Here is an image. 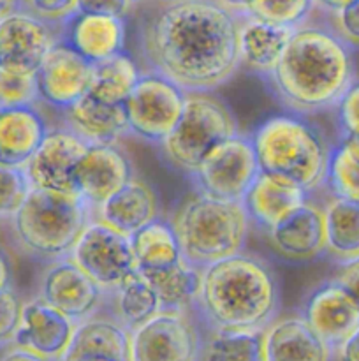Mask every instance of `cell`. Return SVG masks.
Segmentation results:
<instances>
[{
	"label": "cell",
	"mask_w": 359,
	"mask_h": 361,
	"mask_svg": "<svg viewBox=\"0 0 359 361\" xmlns=\"http://www.w3.org/2000/svg\"><path fill=\"white\" fill-rule=\"evenodd\" d=\"M260 235L271 254L285 263L301 264L319 259L326 256L324 207L308 196L284 221Z\"/></svg>",
	"instance_id": "13"
},
{
	"label": "cell",
	"mask_w": 359,
	"mask_h": 361,
	"mask_svg": "<svg viewBox=\"0 0 359 361\" xmlns=\"http://www.w3.org/2000/svg\"><path fill=\"white\" fill-rule=\"evenodd\" d=\"M21 9V0H0V18Z\"/></svg>",
	"instance_id": "49"
},
{
	"label": "cell",
	"mask_w": 359,
	"mask_h": 361,
	"mask_svg": "<svg viewBox=\"0 0 359 361\" xmlns=\"http://www.w3.org/2000/svg\"><path fill=\"white\" fill-rule=\"evenodd\" d=\"M203 341L192 309L160 310L130 331V361H199Z\"/></svg>",
	"instance_id": "9"
},
{
	"label": "cell",
	"mask_w": 359,
	"mask_h": 361,
	"mask_svg": "<svg viewBox=\"0 0 359 361\" xmlns=\"http://www.w3.org/2000/svg\"><path fill=\"white\" fill-rule=\"evenodd\" d=\"M333 361H359V326L333 348Z\"/></svg>",
	"instance_id": "44"
},
{
	"label": "cell",
	"mask_w": 359,
	"mask_h": 361,
	"mask_svg": "<svg viewBox=\"0 0 359 361\" xmlns=\"http://www.w3.org/2000/svg\"><path fill=\"white\" fill-rule=\"evenodd\" d=\"M37 296L76 324L101 312L108 302V293L70 256L49 261L39 279Z\"/></svg>",
	"instance_id": "12"
},
{
	"label": "cell",
	"mask_w": 359,
	"mask_h": 361,
	"mask_svg": "<svg viewBox=\"0 0 359 361\" xmlns=\"http://www.w3.org/2000/svg\"><path fill=\"white\" fill-rule=\"evenodd\" d=\"M260 169L250 134H234L218 145L189 175L197 194L224 201H241Z\"/></svg>",
	"instance_id": "10"
},
{
	"label": "cell",
	"mask_w": 359,
	"mask_h": 361,
	"mask_svg": "<svg viewBox=\"0 0 359 361\" xmlns=\"http://www.w3.org/2000/svg\"><path fill=\"white\" fill-rule=\"evenodd\" d=\"M264 356L266 361H333V348L298 314L267 324Z\"/></svg>",
	"instance_id": "22"
},
{
	"label": "cell",
	"mask_w": 359,
	"mask_h": 361,
	"mask_svg": "<svg viewBox=\"0 0 359 361\" xmlns=\"http://www.w3.org/2000/svg\"><path fill=\"white\" fill-rule=\"evenodd\" d=\"M108 300L111 303V316L129 331L136 330L160 312L157 293L139 271L109 293Z\"/></svg>",
	"instance_id": "32"
},
{
	"label": "cell",
	"mask_w": 359,
	"mask_h": 361,
	"mask_svg": "<svg viewBox=\"0 0 359 361\" xmlns=\"http://www.w3.org/2000/svg\"><path fill=\"white\" fill-rule=\"evenodd\" d=\"M232 109L213 92L187 94L182 116L158 145L160 157L175 171L189 176L225 140L238 134Z\"/></svg>",
	"instance_id": "7"
},
{
	"label": "cell",
	"mask_w": 359,
	"mask_h": 361,
	"mask_svg": "<svg viewBox=\"0 0 359 361\" xmlns=\"http://www.w3.org/2000/svg\"><path fill=\"white\" fill-rule=\"evenodd\" d=\"M56 41V27L27 11L0 18V71L35 74Z\"/></svg>",
	"instance_id": "14"
},
{
	"label": "cell",
	"mask_w": 359,
	"mask_h": 361,
	"mask_svg": "<svg viewBox=\"0 0 359 361\" xmlns=\"http://www.w3.org/2000/svg\"><path fill=\"white\" fill-rule=\"evenodd\" d=\"M334 14L333 32L354 51L359 49V0H351Z\"/></svg>",
	"instance_id": "41"
},
{
	"label": "cell",
	"mask_w": 359,
	"mask_h": 361,
	"mask_svg": "<svg viewBox=\"0 0 359 361\" xmlns=\"http://www.w3.org/2000/svg\"><path fill=\"white\" fill-rule=\"evenodd\" d=\"M132 6V0H76L77 13L104 14V16L116 18H125Z\"/></svg>",
	"instance_id": "42"
},
{
	"label": "cell",
	"mask_w": 359,
	"mask_h": 361,
	"mask_svg": "<svg viewBox=\"0 0 359 361\" xmlns=\"http://www.w3.org/2000/svg\"><path fill=\"white\" fill-rule=\"evenodd\" d=\"M37 102L39 90L35 74L0 71V106H27Z\"/></svg>",
	"instance_id": "38"
},
{
	"label": "cell",
	"mask_w": 359,
	"mask_h": 361,
	"mask_svg": "<svg viewBox=\"0 0 359 361\" xmlns=\"http://www.w3.org/2000/svg\"><path fill=\"white\" fill-rule=\"evenodd\" d=\"M222 7H225L227 11L234 14H245L248 9L250 0H217Z\"/></svg>",
	"instance_id": "47"
},
{
	"label": "cell",
	"mask_w": 359,
	"mask_h": 361,
	"mask_svg": "<svg viewBox=\"0 0 359 361\" xmlns=\"http://www.w3.org/2000/svg\"><path fill=\"white\" fill-rule=\"evenodd\" d=\"M313 2H315L317 6L322 7L324 11H329V13H336V11H340L341 7L347 6L351 0H313Z\"/></svg>",
	"instance_id": "48"
},
{
	"label": "cell",
	"mask_w": 359,
	"mask_h": 361,
	"mask_svg": "<svg viewBox=\"0 0 359 361\" xmlns=\"http://www.w3.org/2000/svg\"><path fill=\"white\" fill-rule=\"evenodd\" d=\"M94 208L76 192L32 187L11 217L14 238L28 256L42 261L70 256Z\"/></svg>",
	"instance_id": "5"
},
{
	"label": "cell",
	"mask_w": 359,
	"mask_h": 361,
	"mask_svg": "<svg viewBox=\"0 0 359 361\" xmlns=\"http://www.w3.org/2000/svg\"><path fill=\"white\" fill-rule=\"evenodd\" d=\"M187 92L153 71H141L123 101L129 136L158 147L182 116Z\"/></svg>",
	"instance_id": "8"
},
{
	"label": "cell",
	"mask_w": 359,
	"mask_h": 361,
	"mask_svg": "<svg viewBox=\"0 0 359 361\" xmlns=\"http://www.w3.org/2000/svg\"><path fill=\"white\" fill-rule=\"evenodd\" d=\"M308 196L306 190L287 180L259 173L243 196L241 203L248 215L250 226L264 233L284 221L303 201L308 200Z\"/></svg>",
	"instance_id": "23"
},
{
	"label": "cell",
	"mask_w": 359,
	"mask_h": 361,
	"mask_svg": "<svg viewBox=\"0 0 359 361\" xmlns=\"http://www.w3.org/2000/svg\"><path fill=\"white\" fill-rule=\"evenodd\" d=\"M137 270H158L183 259L171 221L157 217L129 236Z\"/></svg>",
	"instance_id": "28"
},
{
	"label": "cell",
	"mask_w": 359,
	"mask_h": 361,
	"mask_svg": "<svg viewBox=\"0 0 359 361\" xmlns=\"http://www.w3.org/2000/svg\"><path fill=\"white\" fill-rule=\"evenodd\" d=\"M338 141H347L359 148V80H354L334 104Z\"/></svg>",
	"instance_id": "37"
},
{
	"label": "cell",
	"mask_w": 359,
	"mask_h": 361,
	"mask_svg": "<svg viewBox=\"0 0 359 361\" xmlns=\"http://www.w3.org/2000/svg\"><path fill=\"white\" fill-rule=\"evenodd\" d=\"M294 28L238 14L239 69L266 78L280 60Z\"/></svg>",
	"instance_id": "21"
},
{
	"label": "cell",
	"mask_w": 359,
	"mask_h": 361,
	"mask_svg": "<svg viewBox=\"0 0 359 361\" xmlns=\"http://www.w3.org/2000/svg\"><path fill=\"white\" fill-rule=\"evenodd\" d=\"M183 261L204 268L245 250L250 236L248 215L241 201H224L194 194L171 219Z\"/></svg>",
	"instance_id": "6"
},
{
	"label": "cell",
	"mask_w": 359,
	"mask_h": 361,
	"mask_svg": "<svg viewBox=\"0 0 359 361\" xmlns=\"http://www.w3.org/2000/svg\"><path fill=\"white\" fill-rule=\"evenodd\" d=\"M62 126L87 145H113L129 136L123 104H108L84 94L62 111Z\"/></svg>",
	"instance_id": "26"
},
{
	"label": "cell",
	"mask_w": 359,
	"mask_h": 361,
	"mask_svg": "<svg viewBox=\"0 0 359 361\" xmlns=\"http://www.w3.org/2000/svg\"><path fill=\"white\" fill-rule=\"evenodd\" d=\"M354 80L352 49L333 28L303 23L264 83L285 111L312 116L334 108Z\"/></svg>",
	"instance_id": "2"
},
{
	"label": "cell",
	"mask_w": 359,
	"mask_h": 361,
	"mask_svg": "<svg viewBox=\"0 0 359 361\" xmlns=\"http://www.w3.org/2000/svg\"><path fill=\"white\" fill-rule=\"evenodd\" d=\"M125 35V20L104 14H83L76 11L56 25V39L69 44L92 63L123 51Z\"/></svg>",
	"instance_id": "19"
},
{
	"label": "cell",
	"mask_w": 359,
	"mask_h": 361,
	"mask_svg": "<svg viewBox=\"0 0 359 361\" xmlns=\"http://www.w3.org/2000/svg\"><path fill=\"white\" fill-rule=\"evenodd\" d=\"M21 11L34 14L49 25H60L76 13V0H21Z\"/></svg>",
	"instance_id": "39"
},
{
	"label": "cell",
	"mask_w": 359,
	"mask_h": 361,
	"mask_svg": "<svg viewBox=\"0 0 359 361\" xmlns=\"http://www.w3.org/2000/svg\"><path fill=\"white\" fill-rule=\"evenodd\" d=\"M84 355H102L120 361H130V331L113 316L95 314L81 321L74 328L69 348L60 360Z\"/></svg>",
	"instance_id": "27"
},
{
	"label": "cell",
	"mask_w": 359,
	"mask_h": 361,
	"mask_svg": "<svg viewBox=\"0 0 359 361\" xmlns=\"http://www.w3.org/2000/svg\"><path fill=\"white\" fill-rule=\"evenodd\" d=\"M326 256L336 263L359 257V201L331 197L324 204Z\"/></svg>",
	"instance_id": "30"
},
{
	"label": "cell",
	"mask_w": 359,
	"mask_h": 361,
	"mask_svg": "<svg viewBox=\"0 0 359 361\" xmlns=\"http://www.w3.org/2000/svg\"><path fill=\"white\" fill-rule=\"evenodd\" d=\"M87 148L88 145L67 127L48 129L44 140L25 164L30 185L74 192V168Z\"/></svg>",
	"instance_id": "16"
},
{
	"label": "cell",
	"mask_w": 359,
	"mask_h": 361,
	"mask_svg": "<svg viewBox=\"0 0 359 361\" xmlns=\"http://www.w3.org/2000/svg\"><path fill=\"white\" fill-rule=\"evenodd\" d=\"M264 330H204L199 361H266Z\"/></svg>",
	"instance_id": "33"
},
{
	"label": "cell",
	"mask_w": 359,
	"mask_h": 361,
	"mask_svg": "<svg viewBox=\"0 0 359 361\" xmlns=\"http://www.w3.org/2000/svg\"><path fill=\"white\" fill-rule=\"evenodd\" d=\"M21 305L23 302L13 288L0 291V345L14 341L21 321Z\"/></svg>",
	"instance_id": "40"
},
{
	"label": "cell",
	"mask_w": 359,
	"mask_h": 361,
	"mask_svg": "<svg viewBox=\"0 0 359 361\" xmlns=\"http://www.w3.org/2000/svg\"><path fill=\"white\" fill-rule=\"evenodd\" d=\"M299 316L331 345L340 344L359 326V307L334 281H326L308 293Z\"/></svg>",
	"instance_id": "18"
},
{
	"label": "cell",
	"mask_w": 359,
	"mask_h": 361,
	"mask_svg": "<svg viewBox=\"0 0 359 361\" xmlns=\"http://www.w3.org/2000/svg\"><path fill=\"white\" fill-rule=\"evenodd\" d=\"M132 176V162L118 145H88L74 168V192L95 208L122 189Z\"/></svg>",
	"instance_id": "17"
},
{
	"label": "cell",
	"mask_w": 359,
	"mask_h": 361,
	"mask_svg": "<svg viewBox=\"0 0 359 361\" xmlns=\"http://www.w3.org/2000/svg\"><path fill=\"white\" fill-rule=\"evenodd\" d=\"M280 284L264 257L239 252L201 268L194 310L204 330H264L280 312Z\"/></svg>",
	"instance_id": "3"
},
{
	"label": "cell",
	"mask_w": 359,
	"mask_h": 361,
	"mask_svg": "<svg viewBox=\"0 0 359 361\" xmlns=\"http://www.w3.org/2000/svg\"><path fill=\"white\" fill-rule=\"evenodd\" d=\"M331 281L341 286L359 307V257L338 263Z\"/></svg>",
	"instance_id": "43"
},
{
	"label": "cell",
	"mask_w": 359,
	"mask_h": 361,
	"mask_svg": "<svg viewBox=\"0 0 359 361\" xmlns=\"http://www.w3.org/2000/svg\"><path fill=\"white\" fill-rule=\"evenodd\" d=\"M94 217L130 236L144 224L160 217V201L150 183L132 176L122 189L94 208Z\"/></svg>",
	"instance_id": "24"
},
{
	"label": "cell",
	"mask_w": 359,
	"mask_h": 361,
	"mask_svg": "<svg viewBox=\"0 0 359 361\" xmlns=\"http://www.w3.org/2000/svg\"><path fill=\"white\" fill-rule=\"evenodd\" d=\"M313 6V0H250L245 14L296 28L305 23Z\"/></svg>",
	"instance_id": "35"
},
{
	"label": "cell",
	"mask_w": 359,
	"mask_h": 361,
	"mask_svg": "<svg viewBox=\"0 0 359 361\" xmlns=\"http://www.w3.org/2000/svg\"><path fill=\"white\" fill-rule=\"evenodd\" d=\"M60 361H120V360L109 358V356H102V355H84V356H76V358L60 360Z\"/></svg>",
	"instance_id": "50"
},
{
	"label": "cell",
	"mask_w": 359,
	"mask_h": 361,
	"mask_svg": "<svg viewBox=\"0 0 359 361\" xmlns=\"http://www.w3.org/2000/svg\"><path fill=\"white\" fill-rule=\"evenodd\" d=\"M139 74L141 69L134 56L123 49L94 63L87 94L108 104H123Z\"/></svg>",
	"instance_id": "31"
},
{
	"label": "cell",
	"mask_w": 359,
	"mask_h": 361,
	"mask_svg": "<svg viewBox=\"0 0 359 361\" xmlns=\"http://www.w3.org/2000/svg\"><path fill=\"white\" fill-rule=\"evenodd\" d=\"M25 168L0 166V219H11L30 192Z\"/></svg>",
	"instance_id": "36"
},
{
	"label": "cell",
	"mask_w": 359,
	"mask_h": 361,
	"mask_svg": "<svg viewBox=\"0 0 359 361\" xmlns=\"http://www.w3.org/2000/svg\"><path fill=\"white\" fill-rule=\"evenodd\" d=\"M70 257L108 295L137 271L129 236L95 217L81 231Z\"/></svg>",
	"instance_id": "11"
},
{
	"label": "cell",
	"mask_w": 359,
	"mask_h": 361,
	"mask_svg": "<svg viewBox=\"0 0 359 361\" xmlns=\"http://www.w3.org/2000/svg\"><path fill=\"white\" fill-rule=\"evenodd\" d=\"M132 2H139V0H132Z\"/></svg>",
	"instance_id": "51"
},
{
	"label": "cell",
	"mask_w": 359,
	"mask_h": 361,
	"mask_svg": "<svg viewBox=\"0 0 359 361\" xmlns=\"http://www.w3.org/2000/svg\"><path fill=\"white\" fill-rule=\"evenodd\" d=\"M48 129L37 104L0 106V166L25 168Z\"/></svg>",
	"instance_id": "25"
},
{
	"label": "cell",
	"mask_w": 359,
	"mask_h": 361,
	"mask_svg": "<svg viewBox=\"0 0 359 361\" xmlns=\"http://www.w3.org/2000/svg\"><path fill=\"white\" fill-rule=\"evenodd\" d=\"M260 173L287 180L313 194L324 187L331 145L308 116L284 111L250 134Z\"/></svg>",
	"instance_id": "4"
},
{
	"label": "cell",
	"mask_w": 359,
	"mask_h": 361,
	"mask_svg": "<svg viewBox=\"0 0 359 361\" xmlns=\"http://www.w3.org/2000/svg\"><path fill=\"white\" fill-rule=\"evenodd\" d=\"M94 63L56 39L35 73L39 102L63 111L88 92Z\"/></svg>",
	"instance_id": "15"
},
{
	"label": "cell",
	"mask_w": 359,
	"mask_h": 361,
	"mask_svg": "<svg viewBox=\"0 0 359 361\" xmlns=\"http://www.w3.org/2000/svg\"><path fill=\"white\" fill-rule=\"evenodd\" d=\"M324 187L333 197L359 201V148L338 141L329 150Z\"/></svg>",
	"instance_id": "34"
},
{
	"label": "cell",
	"mask_w": 359,
	"mask_h": 361,
	"mask_svg": "<svg viewBox=\"0 0 359 361\" xmlns=\"http://www.w3.org/2000/svg\"><path fill=\"white\" fill-rule=\"evenodd\" d=\"M0 361H58V360L46 358V356H41L37 355V353L30 351V349L14 344V348L7 349V351L0 356Z\"/></svg>",
	"instance_id": "45"
},
{
	"label": "cell",
	"mask_w": 359,
	"mask_h": 361,
	"mask_svg": "<svg viewBox=\"0 0 359 361\" xmlns=\"http://www.w3.org/2000/svg\"><path fill=\"white\" fill-rule=\"evenodd\" d=\"M157 293L160 310L190 309L199 295L201 268L187 261L158 270H137Z\"/></svg>",
	"instance_id": "29"
},
{
	"label": "cell",
	"mask_w": 359,
	"mask_h": 361,
	"mask_svg": "<svg viewBox=\"0 0 359 361\" xmlns=\"http://www.w3.org/2000/svg\"><path fill=\"white\" fill-rule=\"evenodd\" d=\"M136 44L144 71L187 94L218 90L239 71L238 14L217 0H162L141 21Z\"/></svg>",
	"instance_id": "1"
},
{
	"label": "cell",
	"mask_w": 359,
	"mask_h": 361,
	"mask_svg": "<svg viewBox=\"0 0 359 361\" xmlns=\"http://www.w3.org/2000/svg\"><path fill=\"white\" fill-rule=\"evenodd\" d=\"M74 328L76 323L35 296L21 305L20 328L13 342L46 358L60 360L69 348Z\"/></svg>",
	"instance_id": "20"
},
{
	"label": "cell",
	"mask_w": 359,
	"mask_h": 361,
	"mask_svg": "<svg viewBox=\"0 0 359 361\" xmlns=\"http://www.w3.org/2000/svg\"><path fill=\"white\" fill-rule=\"evenodd\" d=\"M13 288V263L6 250L0 247V291Z\"/></svg>",
	"instance_id": "46"
}]
</instances>
